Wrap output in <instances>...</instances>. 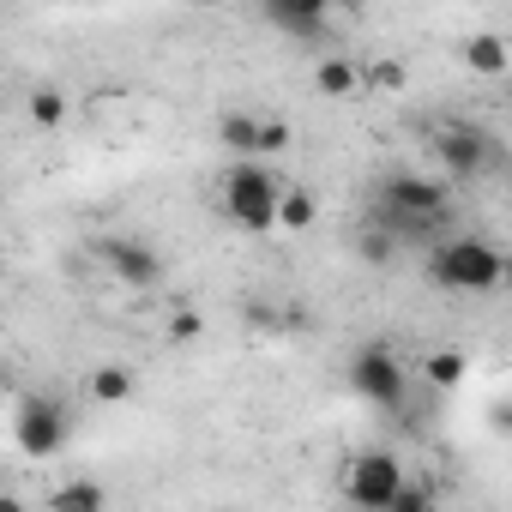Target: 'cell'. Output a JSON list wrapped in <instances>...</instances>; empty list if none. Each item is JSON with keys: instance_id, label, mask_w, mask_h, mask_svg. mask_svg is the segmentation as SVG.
Masks as SVG:
<instances>
[{"instance_id": "1", "label": "cell", "mask_w": 512, "mask_h": 512, "mask_svg": "<svg viewBox=\"0 0 512 512\" xmlns=\"http://www.w3.org/2000/svg\"><path fill=\"white\" fill-rule=\"evenodd\" d=\"M446 211H452L446 181H434V175H410V169H392V175L380 181V199H374V217H368V223H380V229L404 247V241L434 235V229L446 223Z\"/></svg>"}, {"instance_id": "2", "label": "cell", "mask_w": 512, "mask_h": 512, "mask_svg": "<svg viewBox=\"0 0 512 512\" xmlns=\"http://www.w3.org/2000/svg\"><path fill=\"white\" fill-rule=\"evenodd\" d=\"M428 284L452 296H488L506 284V253L482 235H452L428 253Z\"/></svg>"}, {"instance_id": "3", "label": "cell", "mask_w": 512, "mask_h": 512, "mask_svg": "<svg viewBox=\"0 0 512 512\" xmlns=\"http://www.w3.org/2000/svg\"><path fill=\"white\" fill-rule=\"evenodd\" d=\"M278 187H284L278 169H266L260 157L229 163V169H223V211H229V223L247 229V235L278 229V223H272V211H278Z\"/></svg>"}, {"instance_id": "4", "label": "cell", "mask_w": 512, "mask_h": 512, "mask_svg": "<svg viewBox=\"0 0 512 512\" xmlns=\"http://www.w3.org/2000/svg\"><path fill=\"white\" fill-rule=\"evenodd\" d=\"M434 157H440V169L458 175V181H482V175L500 169V145H494V133L476 127V121L440 127V133H434Z\"/></svg>"}, {"instance_id": "5", "label": "cell", "mask_w": 512, "mask_h": 512, "mask_svg": "<svg viewBox=\"0 0 512 512\" xmlns=\"http://www.w3.org/2000/svg\"><path fill=\"white\" fill-rule=\"evenodd\" d=\"M67 434H73V416H67L61 398H49V392H25V398H19L13 440H19L25 458H55V452L67 446Z\"/></svg>"}, {"instance_id": "6", "label": "cell", "mask_w": 512, "mask_h": 512, "mask_svg": "<svg viewBox=\"0 0 512 512\" xmlns=\"http://www.w3.org/2000/svg\"><path fill=\"white\" fill-rule=\"evenodd\" d=\"M350 386H356V398L362 404H374V410H398L404 404V392H410V368L392 356V350H362L356 362H350Z\"/></svg>"}, {"instance_id": "7", "label": "cell", "mask_w": 512, "mask_h": 512, "mask_svg": "<svg viewBox=\"0 0 512 512\" xmlns=\"http://www.w3.org/2000/svg\"><path fill=\"white\" fill-rule=\"evenodd\" d=\"M398 482H404V464H398L392 452H362V458L344 470V494H350L356 506H368V512H386V500H392Z\"/></svg>"}, {"instance_id": "8", "label": "cell", "mask_w": 512, "mask_h": 512, "mask_svg": "<svg viewBox=\"0 0 512 512\" xmlns=\"http://www.w3.org/2000/svg\"><path fill=\"white\" fill-rule=\"evenodd\" d=\"M103 260H109V272H115V284H127V290H157L163 284V253L151 247V241H103Z\"/></svg>"}, {"instance_id": "9", "label": "cell", "mask_w": 512, "mask_h": 512, "mask_svg": "<svg viewBox=\"0 0 512 512\" xmlns=\"http://www.w3.org/2000/svg\"><path fill=\"white\" fill-rule=\"evenodd\" d=\"M266 19L284 25L290 37H320L326 31V13H332V0H260Z\"/></svg>"}, {"instance_id": "10", "label": "cell", "mask_w": 512, "mask_h": 512, "mask_svg": "<svg viewBox=\"0 0 512 512\" xmlns=\"http://www.w3.org/2000/svg\"><path fill=\"white\" fill-rule=\"evenodd\" d=\"M464 67L476 79H506V43H500V31H470L464 37Z\"/></svg>"}, {"instance_id": "11", "label": "cell", "mask_w": 512, "mask_h": 512, "mask_svg": "<svg viewBox=\"0 0 512 512\" xmlns=\"http://www.w3.org/2000/svg\"><path fill=\"white\" fill-rule=\"evenodd\" d=\"M133 392H139V380H133L127 362H103V368H91V398H97V404H127Z\"/></svg>"}, {"instance_id": "12", "label": "cell", "mask_w": 512, "mask_h": 512, "mask_svg": "<svg viewBox=\"0 0 512 512\" xmlns=\"http://www.w3.org/2000/svg\"><path fill=\"white\" fill-rule=\"evenodd\" d=\"M314 217H320L314 193H302V187H278V211H272L278 229H314Z\"/></svg>"}, {"instance_id": "13", "label": "cell", "mask_w": 512, "mask_h": 512, "mask_svg": "<svg viewBox=\"0 0 512 512\" xmlns=\"http://www.w3.org/2000/svg\"><path fill=\"white\" fill-rule=\"evenodd\" d=\"M314 85H320V97H350V91H362V73H356L344 55H326V61L314 67Z\"/></svg>"}, {"instance_id": "14", "label": "cell", "mask_w": 512, "mask_h": 512, "mask_svg": "<svg viewBox=\"0 0 512 512\" xmlns=\"http://www.w3.org/2000/svg\"><path fill=\"white\" fill-rule=\"evenodd\" d=\"M49 506H55V512H103V506H109V494H103L97 482H67V488H55V494H49Z\"/></svg>"}, {"instance_id": "15", "label": "cell", "mask_w": 512, "mask_h": 512, "mask_svg": "<svg viewBox=\"0 0 512 512\" xmlns=\"http://www.w3.org/2000/svg\"><path fill=\"white\" fill-rule=\"evenodd\" d=\"M422 380L440 386V392H458V386H464V356H458V350H434V356L422 362Z\"/></svg>"}, {"instance_id": "16", "label": "cell", "mask_w": 512, "mask_h": 512, "mask_svg": "<svg viewBox=\"0 0 512 512\" xmlns=\"http://www.w3.org/2000/svg\"><path fill=\"white\" fill-rule=\"evenodd\" d=\"M356 253H362L368 266H392V260H398V241H392L380 223H362V235H356Z\"/></svg>"}, {"instance_id": "17", "label": "cell", "mask_w": 512, "mask_h": 512, "mask_svg": "<svg viewBox=\"0 0 512 512\" xmlns=\"http://www.w3.org/2000/svg\"><path fill=\"white\" fill-rule=\"evenodd\" d=\"M253 127H260V115H223V121H217V139H223L235 157H253Z\"/></svg>"}, {"instance_id": "18", "label": "cell", "mask_w": 512, "mask_h": 512, "mask_svg": "<svg viewBox=\"0 0 512 512\" xmlns=\"http://www.w3.org/2000/svg\"><path fill=\"white\" fill-rule=\"evenodd\" d=\"M386 512H434V488L428 482H398L392 500H386Z\"/></svg>"}, {"instance_id": "19", "label": "cell", "mask_w": 512, "mask_h": 512, "mask_svg": "<svg viewBox=\"0 0 512 512\" xmlns=\"http://www.w3.org/2000/svg\"><path fill=\"white\" fill-rule=\"evenodd\" d=\"M67 121V97L61 91H31V127H61Z\"/></svg>"}, {"instance_id": "20", "label": "cell", "mask_w": 512, "mask_h": 512, "mask_svg": "<svg viewBox=\"0 0 512 512\" xmlns=\"http://www.w3.org/2000/svg\"><path fill=\"white\" fill-rule=\"evenodd\" d=\"M290 151V121H260L253 127V157H278Z\"/></svg>"}, {"instance_id": "21", "label": "cell", "mask_w": 512, "mask_h": 512, "mask_svg": "<svg viewBox=\"0 0 512 512\" xmlns=\"http://www.w3.org/2000/svg\"><path fill=\"white\" fill-rule=\"evenodd\" d=\"M368 91H404V67L398 61H374V67H356Z\"/></svg>"}, {"instance_id": "22", "label": "cell", "mask_w": 512, "mask_h": 512, "mask_svg": "<svg viewBox=\"0 0 512 512\" xmlns=\"http://www.w3.org/2000/svg\"><path fill=\"white\" fill-rule=\"evenodd\" d=\"M199 332H205V320H199L193 308H181V314L169 320V338H199Z\"/></svg>"}, {"instance_id": "23", "label": "cell", "mask_w": 512, "mask_h": 512, "mask_svg": "<svg viewBox=\"0 0 512 512\" xmlns=\"http://www.w3.org/2000/svg\"><path fill=\"white\" fill-rule=\"evenodd\" d=\"M187 7H211V0H187Z\"/></svg>"}]
</instances>
